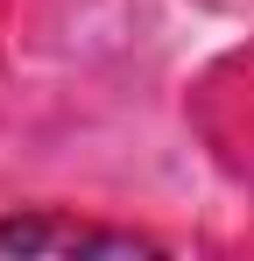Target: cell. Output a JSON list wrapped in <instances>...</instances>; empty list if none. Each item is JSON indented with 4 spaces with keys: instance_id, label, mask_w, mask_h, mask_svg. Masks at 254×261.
<instances>
[{
    "instance_id": "obj_1",
    "label": "cell",
    "mask_w": 254,
    "mask_h": 261,
    "mask_svg": "<svg viewBox=\"0 0 254 261\" xmlns=\"http://www.w3.org/2000/svg\"><path fill=\"white\" fill-rule=\"evenodd\" d=\"M0 254H156V240L57 219V212H29V219H0Z\"/></svg>"
}]
</instances>
